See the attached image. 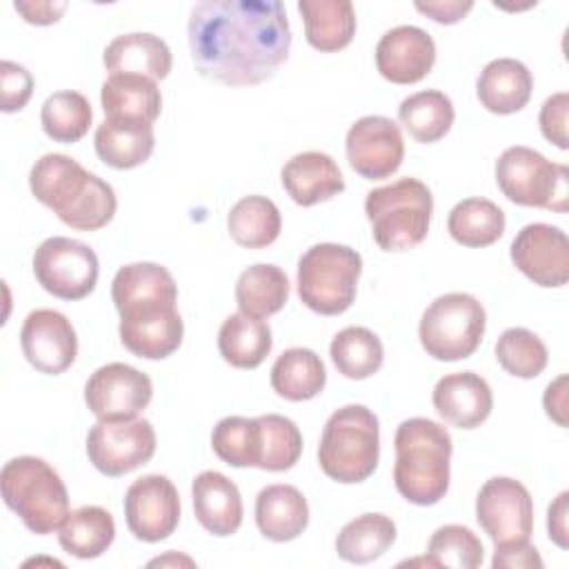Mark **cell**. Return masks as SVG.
<instances>
[{"mask_svg":"<svg viewBox=\"0 0 569 569\" xmlns=\"http://www.w3.org/2000/svg\"><path fill=\"white\" fill-rule=\"evenodd\" d=\"M187 33L198 73L229 87L269 80L291 49V27L280 0L198 2Z\"/></svg>","mask_w":569,"mask_h":569,"instance_id":"1","label":"cell"},{"mask_svg":"<svg viewBox=\"0 0 569 569\" xmlns=\"http://www.w3.org/2000/svg\"><path fill=\"white\" fill-rule=\"evenodd\" d=\"M111 298L120 313V342L144 360L171 356L184 336L178 287L167 267L158 262H131L116 271Z\"/></svg>","mask_w":569,"mask_h":569,"instance_id":"2","label":"cell"},{"mask_svg":"<svg viewBox=\"0 0 569 569\" xmlns=\"http://www.w3.org/2000/svg\"><path fill=\"white\" fill-rule=\"evenodd\" d=\"M29 189L67 227L98 231L118 209L113 187L67 153H44L29 171Z\"/></svg>","mask_w":569,"mask_h":569,"instance_id":"3","label":"cell"},{"mask_svg":"<svg viewBox=\"0 0 569 569\" xmlns=\"http://www.w3.org/2000/svg\"><path fill=\"white\" fill-rule=\"evenodd\" d=\"M393 485L398 493L418 507L436 505L449 489V462L453 442L449 431L429 418L402 420L393 436Z\"/></svg>","mask_w":569,"mask_h":569,"instance_id":"4","label":"cell"},{"mask_svg":"<svg viewBox=\"0 0 569 569\" xmlns=\"http://www.w3.org/2000/svg\"><path fill=\"white\" fill-rule=\"evenodd\" d=\"M380 460V422L365 405L336 409L320 436L318 465L322 473L342 485L367 480Z\"/></svg>","mask_w":569,"mask_h":569,"instance_id":"5","label":"cell"},{"mask_svg":"<svg viewBox=\"0 0 569 569\" xmlns=\"http://www.w3.org/2000/svg\"><path fill=\"white\" fill-rule=\"evenodd\" d=\"M4 505L38 536L53 533L69 516V493L60 473L42 458L18 456L0 471Z\"/></svg>","mask_w":569,"mask_h":569,"instance_id":"6","label":"cell"},{"mask_svg":"<svg viewBox=\"0 0 569 569\" xmlns=\"http://www.w3.org/2000/svg\"><path fill=\"white\" fill-rule=\"evenodd\" d=\"M365 213L371 222V236L382 251H407L418 247L429 233L433 196L422 180L400 178L371 189L365 198Z\"/></svg>","mask_w":569,"mask_h":569,"instance_id":"7","label":"cell"},{"mask_svg":"<svg viewBox=\"0 0 569 569\" xmlns=\"http://www.w3.org/2000/svg\"><path fill=\"white\" fill-rule=\"evenodd\" d=\"M360 273L362 258L356 249L338 242L313 244L298 260V298L320 316L345 313L356 300Z\"/></svg>","mask_w":569,"mask_h":569,"instance_id":"8","label":"cell"},{"mask_svg":"<svg viewBox=\"0 0 569 569\" xmlns=\"http://www.w3.org/2000/svg\"><path fill=\"white\" fill-rule=\"evenodd\" d=\"M487 311L478 298L462 291L438 296L422 313L418 338L427 356L442 362L469 358L482 342Z\"/></svg>","mask_w":569,"mask_h":569,"instance_id":"9","label":"cell"},{"mask_svg":"<svg viewBox=\"0 0 569 569\" xmlns=\"http://www.w3.org/2000/svg\"><path fill=\"white\" fill-rule=\"evenodd\" d=\"M498 189L520 207L565 213L569 207V169L547 160L540 151L516 144L496 160Z\"/></svg>","mask_w":569,"mask_h":569,"instance_id":"10","label":"cell"},{"mask_svg":"<svg viewBox=\"0 0 569 569\" xmlns=\"http://www.w3.org/2000/svg\"><path fill=\"white\" fill-rule=\"evenodd\" d=\"M33 276L38 284L60 300H82L98 282L100 264L96 251L67 236H53L33 251Z\"/></svg>","mask_w":569,"mask_h":569,"instance_id":"11","label":"cell"},{"mask_svg":"<svg viewBox=\"0 0 569 569\" xmlns=\"http://www.w3.org/2000/svg\"><path fill=\"white\" fill-rule=\"evenodd\" d=\"M156 453V431L144 418L98 420L87 433L89 462L104 476L118 478L142 465Z\"/></svg>","mask_w":569,"mask_h":569,"instance_id":"12","label":"cell"},{"mask_svg":"<svg viewBox=\"0 0 569 569\" xmlns=\"http://www.w3.org/2000/svg\"><path fill=\"white\" fill-rule=\"evenodd\" d=\"M476 520L493 545L527 540L533 531V498L516 478H489L476 496Z\"/></svg>","mask_w":569,"mask_h":569,"instance_id":"13","label":"cell"},{"mask_svg":"<svg viewBox=\"0 0 569 569\" xmlns=\"http://www.w3.org/2000/svg\"><path fill=\"white\" fill-rule=\"evenodd\" d=\"M151 396V378L124 362L102 365L84 382V402L98 420L138 418Z\"/></svg>","mask_w":569,"mask_h":569,"instance_id":"14","label":"cell"},{"mask_svg":"<svg viewBox=\"0 0 569 569\" xmlns=\"http://www.w3.org/2000/svg\"><path fill=\"white\" fill-rule=\"evenodd\" d=\"M124 520L129 531L142 542L169 538L180 522V496L176 485L160 473H149L124 491Z\"/></svg>","mask_w":569,"mask_h":569,"instance_id":"15","label":"cell"},{"mask_svg":"<svg viewBox=\"0 0 569 569\" xmlns=\"http://www.w3.org/2000/svg\"><path fill=\"white\" fill-rule=\"evenodd\" d=\"M345 151L351 169L365 180H382L396 173L405 158L400 127L385 116L358 118L345 138Z\"/></svg>","mask_w":569,"mask_h":569,"instance_id":"16","label":"cell"},{"mask_svg":"<svg viewBox=\"0 0 569 569\" xmlns=\"http://www.w3.org/2000/svg\"><path fill=\"white\" fill-rule=\"evenodd\" d=\"M509 256L516 269L538 287H565L569 280V240L553 224H525L516 233Z\"/></svg>","mask_w":569,"mask_h":569,"instance_id":"17","label":"cell"},{"mask_svg":"<svg viewBox=\"0 0 569 569\" xmlns=\"http://www.w3.org/2000/svg\"><path fill=\"white\" fill-rule=\"evenodd\" d=\"M27 362L47 376L67 371L78 356V336L71 320L56 309L31 311L20 329Z\"/></svg>","mask_w":569,"mask_h":569,"instance_id":"18","label":"cell"},{"mask_svg":"<svg viewBox=\"0 0 569 569\" xmlns=\"http://www.w3.org/2000/svg\"><path fill=\"white\" fill-rule=\"evenodd\" d=\"M433 62L436 42L416 24L393 27L376 44V67L393 84L420 82L433 69Z\"/></svg>","mask_w":569,"mask_h":569,"instance_id":"19","label":"cell"},{"mask_svg":"<svg viewBox=\"0 0 569 569\" xmlns=\"http://www.w3.org/2000/svg\"><path fill=\"white\" fill-rule=\"evenodd\" d=\"M431 402L447 425L476 429L489 418L493 409V393L482 376L473 371H456L436 382Z\"/></svg>","mask_w":569,"mask_h":569,"instance_id":"20","label":"cell"},{"mask_svg":"<svg viewBox=\"0 0 569 569\" xmlns=\"http://www.w3.org/2000/svg\"><path fill=\"white\" fill-rule=\"evenodd\" d=\"M280 182L289 198L300 207H313L345 191V178L338 162L322 151L291 156L280 169Z\"/></svg>","mask_w":569,"mask_h":569,"instance_id":"21","label":"cell"},{"mask_svg":"<svg viewBox=\"0 0 569 569\" xmlns=\"http://www.w3.org/2000/svg\"><path fill=\"white\" fill-rule=\"evenodd\" d=\"M196 520L218 538L233 536L242 525V498L233 480L220 471H200L191 482Z\"/></svg>","mask_w":569,"mask_h":569,"instance_id":"22","label":"cell"},{"mask_svg":"<svg viewBox=\"0 0 569 569\" xmlns=\"http://www.w3.org/2000/svg\"><path fill=\"white\" fill-rule=\"evenodd\" d=\"M533 89V76L516 58H496L487 62L476 80L480 104L498 116H509L527 107Z\"/></svg>","mask_w":569,"mask_h":569,"instance_id":"23","label":"cell"},{"mask_svg":"<svg viewBox=\"0 0 569 569\" xmlns=\"http://www.w3.org/2000/svg\"><path fill=\"white\" fill-rule=\"evenodd\" d=\"M258 531L271 542L296 540L309 525V505L293 485H267L256 496Z\"/></svg>","mask_w":569,"mask_h":569,"instance_id":"24","label":"cell"},{"mask_svg":"<svg viewBox=\"0 0 569 569\" xmlns=\"http://www.w3.org/2000/svg\"><path fill=\"white\" fill-rule=\"evenodd\" d=\"M100 102L111 120L153 124L162 111V93L156 80L136 73H111L102 82Z\"/></svg>","mask_w":569,"mask_h":569,"instance_id":"25","label":"cell"},{"mask_svg":"<svg viewBox=\"0 0 569 569\" xmlns=\"http://www.w3.org/2000/svg\"><path fill=\"white\" fill-rule=\"evenodd\" d=\"M102 64L111 73H136L164 80L171 71V49L153 33L116 36L102 53Z\"/></svg>","mask_w":569,"mask_h":569,"instance_id":"26","label":"cell"},{"mask_svg":"<svg viewBox=\"0 0 569 569\" xmlns=\"http://www.w3.org/2000/svg\"><path fill=\"white\" fill-rule=\"evenodd\" d=\"M93 147L107 167L133 169L147 162L153 153V127L144 122L104 118L93 133Z\"/></svg>","mask_w":569,"mask_h":569,"instance_id":"27","label":"cell"},{"mask_svg":"<svg viewBox=\"0 0 569 569\" xmlns=\"http://www.w3.org/2000/svg\"><path fill=\"white\" fill-rule=\"evenodd\" d=\"M307 42L325 53L345 49L356 36V11L349 0H300Z\"/></svg>","mask_w":569,"mask_h":569,"instance_id":"28","label":"cell"},{"mask_svg":"<svg viewBox=\"0 0 569 569\" xmlns=\"http://www.w3.org/2000/svg\"><path fill=\"white\" fill-rule=\"evenodd\" d=\"M273 347L271 327L262 318L231 313L218 331V351L222 360L236 369H256L264 362Z\"/></svg>","mask_w":569,"mask_h":569,"instance_id":"29","label":"cell"},{"mask_svg":"<svg viewBox=\"0 0 569 569\" xmlns=\"http://www.w3.org/2000/svg\"><path fill=\"white\" fill-rule=\"evenodd\" d=\"M271 389L289 400L305 402L322 393L327 385V369L320 356L307 347H291L282 351L271 367Z\"/></svg>","mask_w":569,"mask_h":569,"instance_id":"30","label":"cell"},{"mask_svg":"<svg viewBox=\"0 0 569 569\" xmlns=\"http://www.w3.org/2000/svg\"><path fill=\"white\" fill-rule=\"evenodd\" d=\"M116 538L113 516L98 505H84L64 518L58 529L60 547L80 560H91L102 556Z\"/></svg>","mask_w":569,"mask_h":569,"instance_id":"31","label":"cell"},{"mask_svg":"<svg viewBox=\"0 0 569 569\" xmlns=\"http://www.w3.org/2000/svg\"><path fill=\"white\" fill-rule=\"evenodd\" d=\"M236 305L240 313L269 318L289 300V278L278 264L258 262L247 267L236 280Z\"/></svg>","mask_w":569,"mask_h":569,"instance_id":"32","label":"cell"},{"mask_svg":"<svg viewBox=\"0 0 569 569\" xmlns=\"http://www.w3.org/2000/svg\"><path fill=\"white\" fill-rule=\"evenodd\" d=\"M398 120L416 142L431 144L449 133L456 120V109L447 93L425 89L407 96L400 102Z\"/></svg>","mask_w":569,"mask_h":569,"instance_id":"33","label":"cell"},{"mask_svg":"<svg viewBox=\"0 0 569 569\" xmlns=\"http://www.w3.org/2000/svg\"><path fill=\"white\" fill-rule=\"evenodd\" d=\"M227 229L236 244L244 249H262L278 240L282 218L273 200L267 196H244L227 213Z\"/></svg>","mask_w":569,"mask_h":569,"instance_id":"34","label":"cell"},{"mask_svg":"<svg viewBox=\"0 0 569 569\" xmlns=\"http://www.w3.org/2000/svg\"><path fill=\"white\" fill-rule=\"evenodd\" d=\"M396 542V522L385 513H362L349 520L338 538L336 553L351 565L378 560Z\"/></svg>","mask_w":569,"mask_h":569,"instance_id":"35","label":"cell"},{"mask_svg":"<svg viewBox=\"0 0 569 569\" xmlns=\"http://www.w3.org/2000/svg\"><path fill=\"white\" fill-rule=\"evenodd\" d=\"M505 211L487 198H465L449 211L447 231L462 247H489L505 233Z\"/></svg>","mask_w":569,"mask_h":569,"instance_id":"36","label":"cell"},{"mask_svg":"<svg viewBox=\"0 0 569 569\" xmlns=\"http://www.w3.org/2000/svg\"><path fill=\"white\" fill-rule=\"evenodd\" d=\"M329 356L338 373L349 380H365L380 371L385 360L382 340L367 327H345L329 345Z\"/></svg>","mask_w":569,"mask_h":569,"instance_id":"37","label":"cell"},{"mask_svg":"<svg viewBox=\"0 0 569 569\" xmlns=\"http://www.w3.org/2000/svg\"><path fill=\"white\" fill-rule=\"evenodd\" d=\"M93 109L80 91H56L40 109L42 131L62 144L78 142L91 127Z\"/></svg>","mask_w":569,"mask_h":569,"instance_id":"38","label":"cell"},{"mask_svg":"<svg viewBox=\"0 0 569 569\" xmlns=\"http://www.w3.org/2000/svg\"><path fill=\"white\" fill-rule=\"evenodd\" d=\"M260 458L258 469L289 471L302 453V433L298 425L280 413L258 416Z\"/></svg>","mask_w":569,"mask_h":569,"instance_id":"39","label":"cell"},{"mask_svg":"<svg viewBox=\"0 0 569 569\" xmlns=\"http://www.w3.org/2000/svg\"><path fill=\"white\" fill-rule=\"evenodd\" d=\"M213 453L231 467H258L260 429L258 418L227 416L211 431Z\"/></svg>","mask_w":569,"mask_h":569,"instance_id":"40","label":"cell"},{"mask_svg":"<svg viewBox=\"0 0 569 569\" xmlns=\"http://www.w3.org/2000/svg\"><path fill=\"white\" fill-rule=\"evenodd\" d=\"M496 360L507 373L529 380L545 371L549 353L533 331L525 327H509L496 342Z\"/></svg>","mask_w":569,"mask_h":569,"instance_id":"41","label":"cell"},{"mask_svg":"<svg viewBox=\"0 0 569 569\" xmlns=\"http://www.w3.org/2000/svg\"><path fill=\"white\" fill-rule=\"evenodd\" d=\"M427 556L433 558L436 567L476 569L485 560V547L469 527L442 525L431 533Z\"/></svg>","mask_w":569,"mask_h":569,"instance_id":"42","label":"cell"},{"mask_svg":"<svg viewBox=\"0 0 569 569\" xmlns=\"http://www.w3.org/2000/svg\"><path fill=\"white\" fill-rule=\"evenodd\" d=\"M33 93V76L18 62H0V109L13 113L27 107Z\"/></svg>","mask_w":569,"mask_h":569,"instance_id":"43","label":"cell"},{"mask_svg":"<svg viewBox=\"0 0 569 569\" xmlns=\"http://www.w3.org/2000/svg\"><path fill=\"white\" fill-rule=\"evenodd\" d=\"M567 113H569V93L567 91H558L553 96H549L542 107H540V116H538V124L542 136L556 144L558 149H569V138H567Z\"/></svg>","mask_w":569,"mask_h":569,"instance_id":"44","label":"cell"},{"mask_svg":"<svg viewBox=\"0 0 569 569\" xmlns=\"http://www.w3.org/2000/svg\"><path fill=\"white\" fill-rule=\"evenodd\" d=\"M545 562L538 553V549L527 540H507V542H496L493 545V558L491 567L493 569H540Z\"/></svg>","mask_w":569,"mask_h":569,"instance_id":"45","label":"cell"},{"mask_svg":"<svg viewBox=\"0 0 569 569\" xmlns=\"http://www.w3.org/2000/svg\"><path fill=\"white\" fill-rule=\"evenodd\" d=\"M413 7L438 24H456L473 9V2L471 0H427V2L418 0Z\"/></svg>","mask_w":569,"mask_h":569,"instance_id":"46","label":"cell"},{"mask_svg":"<svg viewBox=\"0 0 569 569\" xmlns=\"http://www.w3.org/2000/svg\"><path fill=\"white\" fill-rule=\"evenodd\" d=\"M567 516H569V491H560L547 509V533H549V540L560 549L569 547Z\"/></svg>","mask_w":569,"mask_h":569,"instance_id":"47","label":"cell"},{"mask_svg":"<svg viewBox=\"0 0 569 569\" xmlns=\"http://www.w3.org/2000/svg\"><path fill=\"white\" fill-rule=\"evenodd\" d=\"M13 9L22 16L24 22L29 24H38V27H44V24H53L62 18L67 4L64 2H13Z\"/></svg>","mask_w":569,"mask_h":569,"instance_id":"48","label":"cell"},{"mask_svg":"<svg viewBox=\"0 0 569 569\" xmlns=\"http://www.w3.org/2000/svg\"><path fill=\"white\" fill-rule=\"evenodd\" d=\"M542 407H545V413L558 427H567V376L565 373L547 385L542 396Z\"/></svg>","mask_w":569,"mask_h":569,"instance_id":"49","label":"cell"},{"mask_svg":"<svg viewBox=\"0 0 569 569\" xmlns=\"http://www.w3.org/2000/svg\"><path fill=\"white\" fill-rule=\"evenodd\" d=\"M156 565H160V567H164V565H187V567H193L196 562H193L191 558H187V556L167 553V556H160V558H153V560H149V567H156Z\"/></svg>","mask_w":569,"mask_h":569,"instance_id":"50","label":"cell"}]
</instances>
